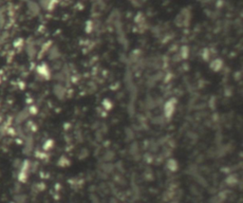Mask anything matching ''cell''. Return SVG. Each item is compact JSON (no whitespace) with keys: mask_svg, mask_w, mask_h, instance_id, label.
<instances>
[{"mask_svg":"<svg viewBox=\"0 0 243 203\" xmlns=\"http://www.w3.org/2000/svg\"><path fill=\"white\" fill-rule=\"evenodd\" d=\"M26 51L28 53L29 57L31 58H33L35 56V54H36V49H35V47L32 43H28L26 48Z\"/></svg>","mask_w":243,"mask_h":203,"instance_id":"cell-6","label":"cell"},{"mask_svg":"<svg viewBox=\"0 0 243 203\" xmlns=\"http://www.w3.org/2000/svg\"><path fill=\"white\" fill-rule=\"evenodd\" d=\"M212 63L213 64L211 65V67L215 70V71H218L219 69H221L222 66H223V63H222V61L220 59H216V60L214 62H212Z\"/></svg>","mask_w":243,"mask_h":203,"instance_id":"cell-8","label":"cell"},{"mask_svg":"<svg viewBox=\"0 0 243 203\" xmlns=\"http://www.w3.org/2000/svg\"><path fill=\"white\" fill-rule=\"evenodd\" d=\"M28 8H29V11L32 15H37L40 11V8L38 4H36L35 2L33 1H29L28 3Z\"/></svg>","mask_w":243,"mask_h":203,"instance_id":"cell-4","label":"cell"},{"mask_svg":"<svg viewBox=\"0 0 243 203\" xmlns=\"http://www.w3.org/2000/svg\"><path fill=\"white\" fill-rule=\"evenodd\" d=\"M53 93L58 99H64L66 96V89L62 85H55L53 87Z\"/></svg>","mask_w":243,"mask_h":203,"instance_id":"cell-2","label":"cell"},{"mask_svg":"<svg viewBox=\"0 0 243 203\" xmlns=\"http://www.w3.org/2000/svg\"><path fill=\"white\" fill-rule=\"evenodd\" d=\"M28 115H29V113L27 112L26 110L21 111V112L18 113V115L16 116V118H15V122H16L17 123H21L22 122H24V120L27 119V118H28Z\"/></svg>","mask_w":243,"mask_h":203,"instance_id":"cell-7","label":"cell"},{"mask_svg":"<svg viewBox=\"0 0 243 203\" xmlns=\"http://www.w3.org/2000/svg\"><path fill=\"white\" fill-rule=\"evenodd\" d=\"M175 108H176V100L171 99L166 102L164 105V114L167 118H170L173 115Z\"/></svg>","mask_w":243,"mask_h":203,"instance_id":"cell-1","label":"cell"},{"mask_svg":"<svg viewBox=\"0 0 243 203\" xmlns=\"http://www.w3.org/2000/svg\"><path fill=\"white\" fill-rule=\"evenodd\" d=\"M60 57V51L57 47H52V48L49 49V60H57V59Z\"/></svg>","mask_w":243,"mask_h":203,"instance_id":"cell-5","label":"cell"},{"mask_svg":"<svg viewBox=\"0 0 243 203\" xmlns=\"http://www.w3.org/2000/svg\"><path fill=\"white\" fill-rule=\"evenodd\" d=\"M37 72H38V74L40 76H42L43 78H47V79H48L50 75L49 67H47L46 65H40V66L37 67Z\"/></svg>","mask_w":243,"mask_h":203,"instance_id":"cell-3","label":"cell"}]
</instances>
